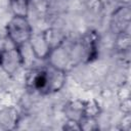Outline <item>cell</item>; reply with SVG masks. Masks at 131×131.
Segmentation results:
<instances>
[{"label": "cell", "mask_w": 131, "mask_h": 131, "mask_svg": "<svg viewBox=\"0 0 131 131\" xmlns=\"http://www.w3.org/2000/svg\"><path fill=\"white\" fill-rule=\"evenodd\" d=\"M5 31L9 42L17 47L28 43L34 34L28 17L21 16H12L6 24Z\"/></svg>", "instance_id": "cell-1"}, {"label": "cell", "mask_w": 131, "mask_h": 131, "mask_svg": "<svg viewBox=\"0 0 131 131\" xmlns=\"http://www.w3.org/2000/svg\"><path fill=\"white\" fill-rule=\"evenodd\" d=\"M24 67L19 47L11 45L0 49V68L8 76H14Z\"/></svg>", "instance_id": "cell-2"}, {"label": "cell", "mask_w": 131, "mask_h": 131, "mask_svg": "<svg viewBox=\"0 0 131 131\" xmlns=\"http://www.w3.org/2000/svg\"><path fill=\"white\" fill-rule=\"evenodd\" d=\"M131 21V8L130 5L120 4L110 16V31L114 35L123 32H129Z\"/></svg>", "instance_id": "cell-3"}, {"label": "cell", "mask_w": 131, "mask_h": 131, "mask_svg": "<svg viewBox=\"0 0 131 131\" xmlns=\"http://www.w3.org/2000/svg\"><path fill=\"white\" fill-rule=\"evenodd\" d=\"M79 42L82 48L83 62L93 61L98 54V33L95 30H89L83 34V36L79 39Z\"/></svg>", "instance_id": "cell-4"}, {"label": "cell", "mask_w": 131, "mask_h": 131, "mask_svg": "<svg viewBox=\"0 0 131 131\" xmlns=\"http://www.w3.org/2000/svg\"><path fill=\"white\" fill-rule=\"evenodd\" d=\"M25 84L28 90L39 94H47V76L45 68L31 69L26 75Z\"/></svg>", "instance_id": "cell-5"}, {"label": "cell", "mask_w": 131, "mask_h": 131, "mask_svg": "<svg viewBox=\"0 0 131 131\" xmlns=\"http://www.w3.org/2000/svg\"><path fill=\"white\" fill-rule=\"evenodd\" d=\"M45 70L47 76V94L60 91L67 83V72L50 64H48Z\"/></svg>", "instance_id": "cell-6"}, {"label": "cell", "mask_w": 131, "mask_h": 131, "mask_svg": "<svg viewBox=\"0 0 131 131\" xmlns=\"http://www.w3.org/2000/svg\"><path fill=\"white\" fill-rule=\"evenodd\" d=\"M29 45H30V47H31V49H32V51H33V53L37 59L47 60L51 49L49 48L42 32L37 33V34H33L30 41H29Z\"/></svg>", "instance_id": "cell-7"}, {"label": "cell", "mask_w": 131, "mask_h": 131, "mask_svg": "<svg viewBox=\"0 0 131 131\" xmlns=\"http://www.w3.org/2000/svg\"><path fill=\"white\" fill-rule=\"evenodd\" d=\"M20 121L19 112L14 106H6L0 110V125L4 130H14Z\"/></svg>", "instance_id": "cell-8"}, {"label": "cell", "mask_w": 131, "mask_h": 131, "mask_svg": "<svg viewBox=\"0 0 131 131\" xmlns=\"http://www.w3.org/2000/svg\"><path fill=\"white\" fill-rule=\"evenodd\" d=\"M42 34L51 50L61 45L68 39L66 33L61 29L55 27H50L45 29L44 31H42Z\"/></svg>", "instance_id": "cell-9"}, {"label": "cell", "mask_w": 131, "mask_h": 131, "mask_svg": "<svg viewBox=\"0 0 131 131\" xmlns=\"http://www.w3.org/2000/svg\"><path fill=\"white\" fill-rule=\"evenodd\" d=\"M63 114L67 119H72L79 122L84 116V100H69L63 106Z\"/></svg>", "instance_id": "cell-10"}, {"label": "cell", "mask_w": 131, "mask_h": 131, "mask_svg": "<svg viewBox=\"0 0 131 131\" xmlns=\"http://www.w3.org/2000/svg\"><path fill=\"white\" fill-rule=\"evenodd\" d=\"M32 0H8V5L13 16L28 17Z\"/></svg>", "instance_id": "cell-11"}, {"label": "cell", "mask_w": 131, "mask_h": 131, "mask_svg": "<svg viewBox=\"0 0 131 131\" xmlns=\"http://www.w3.org/2000/svg\"><path fill=\"white\" fill-rule=\"evenodd\" d=\"M116 36V40H115V49L119 52V53H127L130 50L131 47V36L129 32H123L120 33Z\"/></svg>", "instance_id": "cell-12"}, {"label": "cell", "mask_w": 131, "mask_h": 131, "mask_svg": "<svg viewBox=\"0 0 131 131\" xmlns=\"http://www.w3.org/2000/svg\"><path fill=\"white\" fill-rule=\"evenodd\" d=\"M100 114H101V106L96 99L90 98L84 100V116L98 118Z\"/></svg>", "instance_id": "cell-13"}, {"label": "cell", "mask_w": 131, "mask_h": 131, "mask_svg": "<svg viewBox=\"0 0 131 131\" xmlns=\"http://www.w3.org/2000/svg\"><path fill=\"white\" fill-rule=\"evenodd\" d=\"M81 131H95L99 129V123L97 118L83 116L79 121Z\"/></svg>", "instance_id": "cell-14"}, {"label": "cell", "mask_w": 131, "mask_h": 131, "mask_svg": "<svg viewBox=\"0 0 131 131\" xmlns=\"http://www.w3.org/2000/svg\"><path fill=\"white\" fill-rule=\"evenodd\" d=\"M119 129L123 131H130L131 129V113L123 114V118L119 123Z\"/></svg>", "instance_id": "cell-15"}, {"label": "cell", "mask_w": 131, "mask_h": 131, "mask_svg": "<svg viewBox=\"0 0 131 131\" xmlns=\"http://www.w3.org/2000/svg\"><path fill=\"white\" fill-rule=\"evenodd\" d=\"M62 130H64V131H81L79 122L72 120V119L66 120V122L62 125Z\"/></svg>", "instance_id": "cell-16"}, {"label": "cell", "mask_w": 131, "mask_h": 131, "mask_svg": "<svg viewBox=\"0 0 131 131\" xmlns=\"http://www.w3.org/2000/svg\"><path fill=\"white\" fill-rule=\"evenodd\" d=\"M87 7L93 12H99L103 8V2L102 0H88Z\"/></svg>", "instance_id": "cell-17"}, {"label": "cell", "mask_w": 131, "mask_h": 131, "mask_svg": "<svg viewBox=\"0 0 131 131\" xmlns=\"http://www.w3.org/2000/svg\"><path fill=\"white\" fill-rule=\"evenodd\" d=\"M119 107H120V111L123 114H130L131 113V100H130V97L120 100Z\"/></svg>", "instance_id": "cell-18"}, {"label": "cell", "mask_w": 131, "mask_h": 131, "mask_svg": "<svg viewBox=\"0 0 131 131\" xmlns=\"http://www.w3.org/2000/svg\"><path fill=\"white\" fill-rule=\"evenodd\" d=\"M118 95H119L120 100L130 97V93H129V87H128V86H124V85H123V86L120 88V90L118 91Z\"/></svg>", "instance_id": "cell-19"}, {"label": "cell", "mask_w": 131, "mask_h": 131, "mask_svg": "<svg viewBox=\"0 0 131 131\" xmlns=\"http://www.w3.org/2000/svg\"><path fill=\"white\" fill-rule=\"evenodd\" d=\"M119 2H120V4H122V5H130L131 0H119Z\"/></svg>", "instance_id": "cell-20"}, {"label": "cell", "mask_w": 131, "mask_h": 131, "mask_svg": "<svg viewBox=\"0 0 131 131\" xmlns=\"http://www.w3.org/2000/svg\"><path fill=\"white\" fill-rule=\"evenodd\" d=\"M0 130H4V129H3V127H2L1 125H0Z\"/></svg>", "instance_id": "cell-21"}]
</instances>
